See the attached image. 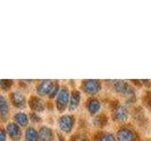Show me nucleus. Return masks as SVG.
<instances>
[{"mask_svg": "<svg viewBox=\"0 0 151 141\" xmlns=\"http://www.w3.org/2000/svg\"><path fill=\"white\" fill-rule=\"evenodd\" d=\"M60 128L64 132H69L73 126V119L71 116H63L59 120Z\"/></svg>", "mask_w": 151, "mask_h": 141, "instance_id": "f257e3e1", "label": "nucleus"}, {"mask_svg": "<svg viewBox=\"0 0 151 141\" xmlns=\"http://www.w3.org/2000/svg\"><path fill=\"white\" fill-rule=\"evenodd\" d=\"M53 87H54V85L52 81H42L39 85V87L37 88V91L39 92L41 95H46V94L51 93Z\"/></svg>", "mask_w": 151, "mask_h": 141, "instance_id": "f03ea898", "label": "nucleus"}, {"mask_svg": "<svg viewBox=\"0 0 151 141\" xmlns=\"http://www.w3.org/2000/svg\"><path fill=\"white\" fill-rule=\"evenodd\" d=\"M133 133L129 129H122L118 133V141H132Z\"/></svg>", "mask_w": 151, "mask_h": 141, "instance_id": "7ed1b4c3", "label": "nucleus"}, {"mask_svg": "<svg viewBox=\"0 0 151 141\" xmlns=\"http://www.w3.org/2000/svg\"><path fill=\"white\" fill-rule=\"evenodd\" d=\"M99 89V82L91 80V81H87L85 84V90L89 93H94Z\"/></svg>", "mask_w": 151, "mask_h": 141, "instance_id": "20e7f679", "label": "nucleus"}, {"mask_svg": "<svg viewBox=\"0 0 151 141\" xmlns=\"http://www.w3.org/2000/svg\"><path fill=\"white\" fill-rule=\"evenodd\" d=\"M68 99H69V93L66 89H61L60 91L59 95H58V103L60 105H65L66 103H68Z\"/></svg>", "mask_w": 151, "mask_h": 141, "instance_id": "39448f33", "label": "nucleus"}, {"mask_svg": "<svg viewBox=\"0 0 151 141\" xmlns=\"http://www.w3.org/2000/svg\"><path fill=\"white\" fill-rule=\"evenodd\" d=\"M8 129V132L9 135L12 136V138H19V136H20V130H19L18 126L14 123H9L7 127Z\"/></svg>", "mask_w": 151, "mask_h": 141, "instance_id": "423d86ee", "label": "nucleus"}, {"mask_svg": "<svg viewBox=\"0 0 151 141\" xmlns=\"http://www.w3.org/2000/svg\"><path fill=\"white\" fill-rule=\"evenodd\" d=\"M13 100H14V103L18 106L25 105V96L21 92L19 91L13 92Z\"/></svg>", "mask_w": 151, "mask_h": 141, "instance_id": "0eeeda50", "label": "nucleus"}, {"mask_svg": "<svg viewBox=\"0 0 151 141\" xmlns=\"http://www.w3.org/2000/svg\"><path fill=\"white\" fill-rule=\"evenodd\" d=\"M41 138L42 141H49L52 138V131L48 128H42L40 131Z\"/></svg>", "mask_w": 151, "mask_h": 141, "instance_id": "6e6552de", "label": "nucleus"}, {"mask_svg": "<svg viewBox=\"0 0 151 141\" xmlns=\"http://www.w3.org/2000/svg\"><path fill=\"white\" fill-rule=\"evenodd\" d=\"M14 120H16V122L20 125H27V117L25 113H17L14 116Z\"/></svg>", "mask_w": 151, "mask_h": 141, "instance_id": "1a4fd4ad", "label": "nucleus"}, {"mask_svg": "<svg viewBox=\"0 0 151 141\" xmlns=\"http://www.w3.org/2000/svg\"><path fill=\"white\" fill-rule=\"evenodd\" d=\"M26 138L27 141H36L38 138V133L37 131L33 128H29L27 130L26 133Z\"/></svg>", "mask_w": 151, "mask_h": 141, "instance_id": "9d476101", "label": "nucleus"}, {"mask_svg": "<svg viewBox=\"0 0 151 141\" xmlns=\"http://www.w3.org/2000/svg\"><path fill=\"white\" fill-rule=\"evenodd\" d=\"M115 115H116V118L118 120H126L127 119V115L126 108L124 106H119L115 111Z\"/></svg>", "mask_w": 151, "mask_h": 141, "instance_id": "9b49d317", "label": "nucleus"}, {"mask_svg": "<svg viewBox=\"0 0 151 141\" xmlns=\"http://www.w3.org/2000/svg\"><path fill=\"white\" fill-rule=\"evenodd\" d=\"M89 110L90 112L92 113H96L99 110V108H100V103H99L98 101L96 100H93V101H91L89 103Z\"/></svg>", "mask_w": 151, "mask_h": 141, "instance_id": "f8f14e48", "label": "nucleus"}, {"mask_svg": "<svg viewBox=\"0 0 151 141\" xmlns=\"http://www.w3.org/2000/svg\"><path fill=\"white\" fill-rule=\"evenodd\" d=\"M78 102H79V95L78 93H74V95L72 96V99H71V102H70V108H76L78 105Z\"/></svg>", "mask_w": 151, "mask_h": 141, "instance_id": "ddd939ff", "label": "nucleus"}, {"mask_svg": "<svg viewBox=\"0 0 151 141\" xmlns=\"http://www.w3.org/2000/svg\"><path fill=\"white\" fill-rule=\"evenodd\" d=\"M9 107H8V105H6V102H5V99L4 97L1 98V114L4 116L5 115V112L8 111Z\"/></svg>", "mask_w": 151, "mask_h": 141, "instance_id": "4468645a", "label": "nucleus"}, {"mask_svg": "<svg viewBox=\"0 0 151 141\" xmlns=\"http://www.w3.org/2000/svg\"><path fill=\"white\" fill-rule=\"evenodd\" d=\"M100 141H114V137L111 134H106L102 136Z\"/></svg>", "mask_w": 151, "mask_h": 141, "instance_id": "2eb2a0df", "label": "nucleus"}, {"mask_svg": "<svg viewBox=\"0 0 151 141\" xmlns=\"http://www.w3.org/2000/svg\"><path fill=\"white\" fill-rule=\"evenodd\" d=\"M5 140V134H4V131H2V141Z\"/></svg>", "mask_w": 151, "mask_h": 141, "instance_id": "dca6fc26", "label": "nucleus"}, {"mask_svg": "<svg viewBox=\"0 0 151 141\" xmlns=\"http://www.w3.org/2000/svg\"><path fill=\"white\" fill-rule=\"evenodd\" d=\"M78 141H87V139H86V138H80V139H78Z\"/></svg>", "mask_w": 151, "mask_h": 141, "instance_id": "f3484780", "label": "nucleus"}]
</instances>
